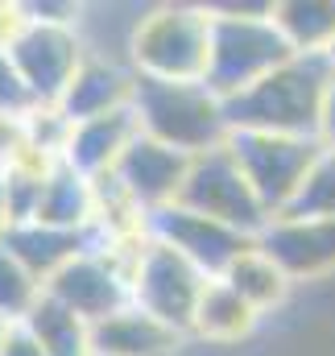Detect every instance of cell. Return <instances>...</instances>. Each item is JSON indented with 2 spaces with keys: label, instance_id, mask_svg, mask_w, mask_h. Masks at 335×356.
<instances>
[{
  "label": "cell",
  "instance_id": "cell-2",
  "mask_svg": "<svg viewBox=\"0 0 335 356\" xmlns=\"http://www.w3.org/2000/svg\"><path fill=\"white\" fill-rule=\"evenodd\" d=\"M211 8V67L207 88L220 99H232L281 63L294 58L290 42L277 33L269 8L273 4H207Z\"/></svg>",
  "mask_w": 335,
  "mask_h": 356
},
{
  "label": "cell",
  "instance_id": "cell-27",
  "mask_svg": "<svg viewBox=\"0 0 335 356\" xmlns=\"http://www.w3.org/2000/svg\"><path fill=\"white\" fill-rule=\"evenodd\" d=\"M8 228H13V211H8V195H4V182H0V241L8 236Z\"/></svg>",
  "mask_w": 335,
  "mask_h": 356
},
{
  "label": "cell",
  "instance_id": "cell-10",
  "mask_svg": "<svg viewBox=\"0 0 335 356\" xmlns=\"http://www.w3.org/2000/svg\"><path fill=\"white\" fill-rule=\"evenodd\" d=\"M149 236L170 245V249H178L190 266H199L207 277H224L228 266L245 249H252V241H256V236H245V232H236V228H228V224H220L211 216H199V211H190L182 203L149 216Z\"/></svg>",
  "mask_w": 335,
  "mask_h": 356
},
{
  "label": "cell",
  "instance_id": "cell-26",
  "mask_svg": "<svg viewBox=\"0 0 335 356\" xmlns=\"http://www.w3.org/2000/svg\"><path fill=\"white\" fill-rule=\"evenodd\" d=\"M319 141L323 145H335V79L327 88V99H323V116H319Z\"/></svg>",
  "mask_w": 335,
  "mask_h": 356
},
{
  "label": "cell",
  "instance_id": "cell-24",
  "mask_svg": "<svg viewBox=\"0 0 335 356\" xmlns=\"http://www.w3.org/2000/svg\"><path fill=\"white\" fill-rule=\"evenodd\" d=\"M33 108L38 104L29 99V91H25L13 58H8V50L0 46V116H29Z\"/></svg>",
  "mask_w": 335,
  "mask_h": 356
},
{
  "label": "cell",
  "instance_id": "cell-1",
  "mask_svg": "<svg viewBox=\"0 0 335 356\" xmlns=\"http://www.w3.org/2000/svg\"><path fill=\"white\" fill-rule=\"evenodd\" d=\"M335 71L323 54H294L273 75L249 91L224 99L232 133H281V137H319L323 99Z\"/></svg>",
  "mask_w": 335,
  "mask_h": 356
},
{
  "label": "cell",
  "instance_id": "cell-3",
  "mask_svg": "<svg viewBox=\"0 0 335 356\" xmlns=\"http://www.w3.org/2000/svg\"><path fill=\"white\" fill-rule=\"evenodd\" d=\"M129 67L154 83H207L211 67V8L149 4L129 42Z\"/></svg>",
  "mask_w": 335,
  "mask_h": 356
},
{
  "label": "cell",
  "instance_id": "cell-20",
  "mask_svg": "<svg viewBox=\"0 0 335 356\" xmlns=\"http://www.w3.org/2000/svg\"><path fill=\"white\" fill-rule=\"evenodd\" d=\"M269 17L294 54L327 58V50L335 46V0H277Z\"/></svg>",
  "mask_w": 335,
  "mask_h": 356
},
{
  "label": "cell",
  "instance_id": "cell-4",
  "mask_svg": "<svg viewBox=\"0 0 335 356\" xmlns=\"http://www.w3.org/2000/svg\"><path fill=\"white\" fill-rule=\"evenodd\" d=\"M133 112L145 137L162 141L170 149L199 158L207 149H220L232 129H228V112L224 99L207 83H154L141 79L133 95Z\"/></svg>",
  "mask_w": 335,
  "mask_h": 356
},
{
  "label": "cell",
  "instance_id": "cell-29",
  "mask_svg": "<svg viewBox=\"0 0 335 356\" xmlns=\"http://www.w3.org/2000/svg\"><path fill=\"white\" fill-rule=\"evenodd\" d=\"M327 63H332V71H335V46H332V50H327Z\"/></svg>",
  "mask_w": 335,
  "mask_h": 356
},
{
  "label": "cell",
  "instance_id": "cell-21",
  "mask_svg": "<svg viewBox=\"0 0 335 356\" xmlns=\"http://www.w3.org/2000/svg\"><path fill=\"white\" fill-rule=\"evenodd\" d=\"M21 323L29 327V336L42 344L46 356H95V348H91V323L79 319L71 307H63L50 294H42L38 307Z\"/></svg>",
  "mask_w": 335,
  "mask_h": 356
},
{
  "label": "cell",
  "instance_id": "cell-5",
  "mask_svg": "<svg viewBox=\"0 0 335 356\" xmlns=\"http://www.w3.org/2000/svg\"><path fill=\"white\" fill-rule=\"evenodd\" d=\"M207 282L211 277L199 266H190L178 249L145 236L129 266V298L137 311L166 323L170 332L190 336V319H195V307H199Z\"/></svg>",
  "mask_w": 335,
  "mask_h": 356
},
{
  "label": "cell",
  "instance_id": "cell-25",
  "mask_svg": "<svg viewBox=\"0 0 335 356\" xmlns=\"http://www.w3.org/2000/svg\"><path fill=\"white\" fill-rule=\"evenodd\" d=\"M0 356H46L42 353V344L29 336V327L25 323H13L8 327V340H4V353Z\"/></svg>",
  "mask_w": 335,
  "mask_h": 356
},
{
  "label": "cell",
  "instance_id": "cell-14",
  "mask_svg": "<svg viewBox=\"0 0 335 356\" xmlns=\"http://www.w3.org/2000/svg\"><path fill=\"white\" fill-rule=\"evenodd\" d=\"M137 137H141V124H137L133 108L95 116V120H83V124H71V141H67L63 162L87 178H108Z\"/></svg>",
  "mask_w": 335,
  "mask_h": 356
},
{
  "label": "cell",
  "instance_id": "cell-22",
  "mask_svg": "<svg viewBox=\"0 0 335 356\" xmlns=\"http://www.w3.org/2000/svg\"><path fill=\"white\" fill-rule=\"evenodd\" d=\"M281 216H290V220H335V145L319 149V158L307 170L294 203Z\"/></svg>",
  "mask_w": 335,
  "mask_h": 356
},
{
  "label": "cell",
  "instance_id": "cell-16",
  "mask_svg": "<svg viewBox=\"0 0 335 356\" xmlns=\"http://www.w3.org/2000/svg\"><path fill=\"white\" fill-rule=\"evenodd\" d=\"M38 224L63 228V232H91L99 220V195H95V178L79 175L67 162H54L50 175L42 182V199H38Z\"/></svg>",
  "mask_w": 335,
  "mask_h": 356
},
{
  "label": "cell",
  "instance_id": "cell-7",
  "mask_svg": "<svg viewBox=\"0 0 335 356\" xmlns=\"http://www.w3.org/2000/svg\"><path fill=\"white\" fill-rule=\"evenodd\" d=\"M228 149L240 162L249 186L256 191V199L265 203V211L273 220L294 203L323 141L319 137H281V133H232Z\"/></svg>",
  "mask_w": 335,
  "mask_h": 356
},
{
  "label": "cell",
  "instance_id": "cell-11",
  "mask_svg": "<svg viewBox=\"0 0 335 356\" xmlns=\"http://www.w3.org/2000/svg\"><path fill=\"white\" fill-rule=\"evenodd\" d=\"M186 170H190V158L186 154H178V149H170L162 141H154V137H137L133 145H129V154L120 158V166L112 170V182L129 195V203L149 220V216H158V211H166L178 203V195H182V182H186Z\"/></svg>",
  "mask_w": 335,
  "mask_h": 356
},
{
  "label": "cell",
  "instance_id": "cell-28",
  "mask_svg": "<svg viewBox=\"0 0 335 356\" xmlns=\"http://www.w3.org/2000/svg\"><path fill=\"white\" fill-rule=\"evenodd\" d=\"M8 327H13V323H4V319H0V353H4V340H8Z\"/></svg>",
  "mask_w": 335,
  "mask_h": 356
},
{
  "label": "cell",
  "instance_id": "cell-8",
  "mask_svg": "<svg viewBox=\"0 0 335 356\" xmlns=\"http://www.w3.org/2000/svg\"><path fill=\"white\" fill-rule=\"evenodd\" d=\"M4 50L38 108H54L67 83L75 79L79 63L87 58L79 25H54V21H33V17H25V25Z\"/></svg>",
  "mask_w": 335,
  "mask_h": 356
},
{
  "label": "cell",
  "instance_id": "cell-9",
  "mask_svg": "<svg viewBox=\"0 0 335 356\" xmlns=\"http://www.w3.org/2000/svg\"><path fill=\"white\" fill-rule=\"evenodd\" d=\"M46 294L58 298L63 307H71L91 327L112 319V315H120L124 307H133V298H129V269L120 266L112 253H104V249H87L75 261H67L46 282Z\"/></svg>",
  "mask_w": 335,
  "mask_h": 356
},
{
  "label": "cell",
  "instance_id": "cell-17",
  "mask_svg": "<svg viewBox=\"0 0 335 356\" xmlns=\"http://www.w3.org/2000/svg\"><path fill=\"white\" fill-rule=\"evenodd\" d=\"M0 245H4L21 266L46 286V282L67 266V261H75L79 253L95 249V236H91V232H63V228L38 224V220H25V224H13L8 236H4Z\"/></svg>",
  "mask_w": 335,
  "mask_h": 356
},
{
  "label": "cell",
  "instance_id": "cell-19",
  "mask_svg": "<svg viewBox=\"0 0 335 356\" xmlns=\"http://www.w3.org/2000/svg\"><path fill=\"white\" fill-rule=\"evenodd\" d=\"M224 282H228L245 302H249L252 311H261V315L281 311V307L290 302V294H294V277L277 266V261L256 245V241H252V249H245V253L228 266Z\"/></svg>",
  "mask_w": 335,
  "mask_h": 356
},
{
  "label": "cell",
  "instance_id": "cell-6",
  "mask_svg": "<svg viewBox=\"0 0 335 356\" xmlns=\"http://www.w3.org/2000/svg\"><path fill=\"white\" fill-rule=\"evenodd\" d=\"M178 203L199 211V216H211V220H220V224H228V228H236L245 236H261L265 224H269V211L256 199V191L249 186L240 162L232 158L228 141L220 149H207V154L190 158V170H186Z\"/></svg>",
  "mask_w": 335,
  "mask_h": 356
},
{
  "label": "cell",
  "instance_id": "cell-18",
  "mask_svg": "<svg viewBox=\"0 0 335 356\" xmlns=\"http://www.w3.org/2000/svg\"><path fill=\"white\" fill-rule=\"evenodd\" d=\"M186 336L170 332L166 323L149 319L137 307H124L120 315L91 327V348L104 356H178Z\"/></svg>",
  "mask_w": 335,
  "mask_h": 356
},
{
  "label": "cell",
  "instance_id": "cell-13",
  "mask_svg": "<svg viewBox=\"0 0 335 356\" xmlns=\"http://www.w3.org/2000/svg\"><path fill=\"white\" fill-rule=\"evenodd\" d=\"M137 71L124 63V58H108V54H91L79 63L75 79L67 83L63 99L54 104L71 124H83L95 116H108V112H120V108H133V95H137Z\"/></svg>",
  "mask_w": 335,
  "mask_h": 356
},
{
  "label": "cell",
  "instance_id": "cell-30",
  "mask_svg": "<svg viewBox=\"0 0 335 356\" xmlns=\"http://www.w3.org/2000/svg\"><path fill=\"white\" fill-rule=\"evenodd\" d=\"M95 356H104V353H95Z\"/></svg>",
  "mask_w": 335,
  "mask_h": 356
},
{
  "label": "cell",
  "instance_id": "cell-23",
  "mask_svg": "<svg viewBox=\"0 0 335 356\" xmlns=\"http://www.w3.org/2000/svg\"><path fill=\"white\" fill-rule=\"evenodd\" d=\"M42 294H46V286L0 245V319L4 323H21L38 307Z\"/></svg>",
  "mask_w": 335,
  "mask_h": 356
},
{
  "label": "cell",
  "instance_id": "cell-15",
  "mask_svg": "<svg viewBox=\"0 0 335 356\" xmlns=\"http://www.w3.org/2000/svg\"><path fill=\"white\" fill-rule=\"evenodd\" d=\"M261 311H252L249 302L224 282V277H211L199 307H195V319H190V336L186 340H199L207 348H236L256 336L261 327Z\"/></svg>",
  "mask_w": 335,
  "mask_h": 356
},
{
  "label": "cell",
  "instance_id": "cell-12",
  "mask_svg": "<svg viewBox=\"0 0 335 356\" xmlns=\"http://www.w3.org/2000/svg\"><path fill=\"white\" fill-rule=\"evenodd\" d=\"M256 245L298 282H332L335 277V220H290L273 216Z\"/></svg>",
  "mask_w": 335,
  "mask_h": 356
}]
</instances>
